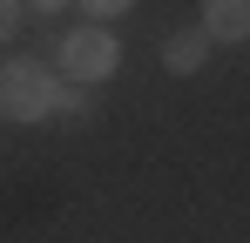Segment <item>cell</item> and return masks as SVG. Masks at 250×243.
<instances>
[{"instance_id": "5b68a950", "label": "cell", "mask_w": 250, "mask_h": 243, "mask_svg": "<svg viewBox=\"0 0 250 243\" xmlns=\"http://www.w3.org/2000/svg\"><path fill=\"white\" fill-rule=\"evenodd\" d=\"M54 122H68V128L95 122V88H82V81H61V88H54Z\"/></svg>"}, {"instance_id": "277c9868", "label": "cell", "mask_w": 250, "mask_h": 243, "mask_svg": "<svg viewBox=\"0 0 250 243\" xmlns=\"http://www.w3.org/2000/svg\"><path fill=\"white\" fill-rule=\"evenodd\" d=\"M196 27L209 40H223V47H237V40H250V0H203Z\"/></svg>"}, {"instance_id": "52a82bcc", "label": "cell", "mask_w": 250, "mask_h": 243, "mask_svg": "<svg viewBox=\"0 0 250 243\" xmlns=\"http://www.w3.org/2000/svg\"><path fill=\"white\" fill-rule=\"evenodd\" d=\"M14 27H21V0H0V47L14 40Z\"/></svg>"}, {"instance_id": "7a4b0ae2", "label": "cell", "mask_w": 250, "mask_h": 243, "mask_svg": "<svg viewBox=\"0 0 250 243\" xmlns=\"http://www.w3.org/2000/svg\"><path fill=\"white\" fill-rule=\"evenodd\" d=\"M115 61H122V47L115 34L95 20V27H75V34H61V81H82V88H102V81L115 75Z\"/></svg>"}, {"instance_id": "6da1fadb", "label": "cell", "mask_w": 250, "mask_h": 243, "mask_svg": "<svg viewBox=\"0 0 250 243\" xmlns=\"http://www.w3.org/2000/svg\"><path fill=\"white\" fill-rule=\"evenodd\" d=\"M54 88L61 75L41 61H7L0 68V115L7 122H54Z\"/></svg>"}, {"instance_id": "8992f818", "label": "cell", "mask_w": 250, "mask_h": 243, "mask_svg": "<svg viewBox=\"0 0 250 243\" xmlns=\"http://www.w3.org/2000/svg\"><path fill=\"white\" fill-rule=\"evenodd\" d=\"M135 0H82V14H95V20H115V14H128Z\"/></svg>"}, {"instance_id": "3957f363", "label": "cell", "mask_w": 250, "mask_h": 243, "mask_svg": "<svg viewBox=\"0 0 250 243\" xmlns=\"http://www.w3.org/2000/svg\"><path fill=\"white\" fill-rule=\"evenodd\" d=\"M209 47H216V40H209L203 27H176V34L163 40V68H169V75H203Z\"/></svg>"}, {"instance_id": "ba28073f", "label": "cell", "mask_w": 250, "mask_h": 243, "mask_svg": "<svg viewBox=\"0 0 250 243\" xmlns=\"http://www.w3.org/2000/svg\"><path fill=\"white\" fill-rule=\"evenodd\" d=\"M34 7H41V14H54V7H68V0H34Z\"/></svg>"}]
</instances>
